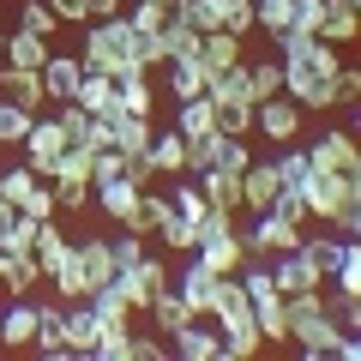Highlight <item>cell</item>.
I'll list each match as a JSON object with an SVG mask.
<instances>
[{"label": "cell", "instance_id": "obj_1", "mask_svg": "<svg viewBox=\"0 0 361 361\" xmlns=\"http://www.w3.org/2000/svg\"><path fill=\"white\" fill-rule=\"evenodd\" d=\"M277 42V66H283V97H295L301 109H331V73L343 66V54H337V42L325 37H295V30H283Z\"/></svg>", "mask_w": 361, "mask_h": 361}, {"label": "cell", "instance_id": "obj_2", "mask_svg": "<svg viewBox=\"0 0 361 361\" xmlns=\"http://www.w3.org/2000/svg\"><path fill=\"white\" fill-rule=\"evenodd\" d=\"M301 205H307V223H331L337 235L361 229V180L355 175H331V169H313L301 175Z\"/></svg>", "mask_w": 361, "mask_h": 361}, {"label": "cell", "instance_id": "obj_3", "mask_svg": "<svg viewBox=\"0 0 361 361\" xmlns=\"http://www.w3.org/2000/svg\"><path fill=\"white\" fill-rule=\"evenodd\" d=\"M85 42H78V61H85V73H109V78H121V73H133L139 66V37H133V25H127V13H115V18H85Z\"/></svg>", "mask_w": 361, "mask_h": 361}, {"label": "cell", "instance_id": "obj_4", "mask_svg": "<svg viewBox=\"0 0 361 361\" xmlns=\"http://www.w3.org/2000/svg\"><path fill=\"white\" fill-rule=\"evenodd\" d=\"M283 319H289V337H295V355H307V361L331 355L337 325H331V313H325V283H319V289H295V295H283Z\"/></svg>", "mask_w": 361, "mask_h": 361}, {"label": "cell", "instance_id": "obj_5", "mask_svg": "<svg viewBox=\"0 0 361 361\" xmlns=\"http://www.w3.org/2000/svg\"><path fill=\"white\" fill-rule=\"evenodd\" d=\"M301 127H307V109L295 103V97H265V103H253V133H265L271 145H295Z\"/></svg>", "mask_w": 361, "mask_h": 361}, {"label": "cell", "instance_id": "obj_6", "mask_svg": "<svg viewBox=\"0 0 361 361\" xmlns=\"http://www.w3.org/2000/svg\"><path fill=\"white\" fill-rule=\"evenodd\" d=\"M66 145H73V139H66L61 121H54V115H37V121H30V133H25V163H30V175L49 180V169L61 163Z\"/></svg>", "mask_w": 361, "mask_h": 361}, {"label": "cell", "instance_id": "obj_7", "mask_svg": "<svg viewBox=\"0 0 361 361\" xmlns=\"http://www.w3.org/2000/svg\"><path fill=\"white\" fill-rule=\"evenodd\" d=\"M307 163L313 169H331V175H355L361 180V151H355V133L349 127H331L307 145Z\"/></svg>", "mask_w": 361, "mask_h": 361}, {"label": "cell", "instance_id": "obj_8", "mask_svg": "<svg viewBox=\"0 0 361 361\" xmlns=\"http://www.w3.org/2000/svg\"><path fill=\"white\" fill-rule=\"evenodd\" d=\"M241 241H247V259H253V253H265V259H271V253H289V247L301 241V223H289L283 211H259L253 229H247Z\"/></svg>", "mask_w": 361, "mask_h": 361}, {"label": "cell", "instance_id": "obj_9", "mask_svg": "<svg viewBox=\"0 0 361 361\" xmlns=\"http://www.w3.org/2000/svg\"><path fill=\"white\" fill-rule=\"evenodd\" d=\"M30 349L49 361H66L73 355V343H66V301H37V337H30Z\"/></svg>", "mask_w": 361, "mask_h": 361}, {"label": "cell", "instance_id": "obj_10", "mask_svg": "<svg viewBox=\"0 0 361 361\" xmlns=\"http://www.w3.org/2000/svg\"><path fill=\"white\" fill-rule=\"evenodd\" d=\"M0 97H13L18 109H30V115H42V109H49V90H42V73H37V66L0 61Z\"/></svg>", "mask_w": 361, "mask_h": 361}, {"label": "cell", "instance_id": "obj_11", "mask_svg": "<svg viewBox=\"0 0 361 361\" xmlns=\"http://www.w3.org/2000/svg\"><path fill=\"white\" fill-rule=\"evenodd\" d=\"M73 265H78V277H85V295H97V289L103 283H115V247L103 241V235H97V241H78L73 247Z\"/></svg>", "mask_w": 361, "mask_h": 361}, {"label": "cell", "instance_id": "obj_12", "mask_svg": "<svg viewBox=\"0 0 361 361\" xmlns=\"http://www.w3.org/2000/svg\"><path fill=\"white\" fill-rule=\"evenodd\" d=\"M193 180H199V193H205L211 211L241 217V175H235V169H205V175H193Z\"/></svg>", "mask_w": 361, "mask_h": 361}, {"label": "cell", "instance_id": "obj_13", "mask_svg": "<svg viewBox=\"0 0 361 361\" xmlns=\"http://www.w3.org/2000/svg\"><path fill=\"white\" fill-rule=\"evenodd\" d=\"M277 187H283V180H277V169H271V157L265 163H247L241 169V211H271V199H277Z\"/></svg>", "mask_w": 361, "mask_h": 361}, {"label": "cell", "instance_id": "obj_14", "mask_svg": "<svg viewBox=\"0 0 361 361\" xmlns=\"http://www.w3.org/2000/svg\"><path fill=\"white\" fill-rule=\"evenodd\" d=\"M175 295L187 301V307H193L199 319H211V301H217V271H205V265L193 259V265H187V271L175 277Z\"/></svg>", "mask_w": 361, "mask_h": 361}, {"label": "cell", "instance_id": "obj_15", "mask_svg": "<svg viewBox=\"0 0 361 361\" xmlns=\"http://www.w3.org/2000/svg\"><path fill=\"white\" fill-rule=\"evenodd\" d=\"M78 78H85V61H78V54H49V61H42V90H49V103H73Z\"/></svg>", "mask_w": 361, "mask_h": 361}, {"label": "cell", "instance_id": "obj_16", "mask_svg": "<svg viewBox=\"0 0 361 361\" xmlns=\"http://www.w3.org/2000/svg\"><path fill=\"white\" fill-rule=\"evenodd\" d=\"M169 349H175L180 361H217V355H223V337L211 331L205 319H193V325H180V331L169 337Z\"/></svg>", "mask_w": 361, "mask_h": 361}, {"label": "cell", "instance_id": "obj_17", "mask_svg": "<svg viewBox=\"0 0 361 361\" xmlns=\"http://www.w3.org/2000/svg\"><path fill=\"white\" fill-rule=\"evenodd\" d=\"M30 259H37V271H42V277H54V271H61L66 265V259H73V241H66V235H61V223H37V241H30Z\"/></svg>", "mask_w": 361, "mask_h": 361}, {"label": "cell", "instance_id": "obj_18", "mask_svg": "<svg viewBox=\"0 0 361 361\" xmlns=\"http://www.w3.org/2000/svg\"><path fill=\"white\" fill-rule=\"evenodd\" d=\"M90 187H97V205H103V211H109V217H115V223H133V211H139V193H145V187H133L127 175L90 180Z\"/></svg>", "mask_w": 361, "mask_h": 361}, {"label": "cell", "instance_id": "obj_19", "mask_svg": "<svg viewBox=\"0 0 361 361\" xmlns=\"http://www.w3.org/2000/svg\"><path fill=\"white\" fill-rule=\"evenodd\" d=\"M205 85H211L205 54H180V61H169V90H175V103H187V97H205Z\"/></svg>", "mask_w": 361, "mask_h": 361}, {"label": "cell", "instance_id": "obj_20", "mask_svg": "<svg viewBox=\"0 0 361 361\" xmlns=\"http://www.w3.org/2000/svg\"><path fill=\"white\" fill-rule=\"evenodd\" d=\"M30 337H37V301H13V313H0V343L13 349V355H25Z\"/></svg>", "mask_w": 361, "mask_h": 361}, {"label": "cell", "instance_id": "obj_21", "mask_svg": "<svg viewBox=\"0 0 361 361\" xmlns=\"http://www.w3.org/2000/svg\"><path fill=\"white\" fill-rule=\"evenodd\" d=\"M271 283H277V295H295V289H319V271L289 247V253H277V265H271Z\"/></svg>", "mask_w": 361, "mask_h": 361}, {"label": "cell", "instance_id": "obj_22", "mask_svg": "<svg viewBox=\"0 0 361 361\" xmlns=\"http://www.w3.org/2000/svg\"><path fill=\"white\" fill-rule=\"evenodd\" d=\"M175 133H180V139H205V133H217V109H211V97H187V103L175 109Z\"/></svg>", "mask_w": 361, "mask_h": 361}, {"label": "cell", "instance_id": "obj_23", "mask_svg": "<svg viewBox=\"0 0 361 361\" xmlns=\"http://www.w3.org/2000/svg\"><path fill=\"white\" fill-rule=\"evenodd\" d=\"M151 169H157V175H187V139H180L175 127L151 133Z\"/></svg>", "mask_w": 361, "mask_h": 361}, {"label": "cell", "instance_id": "obj_24", "mask_svg": "<svg viewBox=\"0 0 361 361\" xmlns=\"http://www.w3.org/2000/svg\"><path fill=\"white\" fill-rule=\"evenodd\" d=\"M66 343H73V355L97 349V313H90V301H66Z\"/></svg>", "mask_w": 361, "mask_h": 361}, {"label": "cell", "instance_id": "obj_25", "mask_svg": "<svg viewBox=\"0 0 361 361\" xmlns=\"http://www.w3.org/2000/svg\"><path fill=\"white\" fill-rule=\"evenodd\" d=\"M145 313H151V319H157V331H163V337H175L180 325H193V319H199V313L187 307V301L175 295V289H163V295H157V301H151V307H145Z\"/></svg>", "mask_w": 361, "mask_h": 361}, {"label": "cell", "instance_id": "obj_26", "mask_svg": "<svg viewBox=\"0 0 361 361\" xmlns=\"http://www.w3.org/2000/svg\"><path fill=\"white\" fill-rule=\"evenodd\" d=\"M49 37H37V30H13V37H6V54H0V61H13V66H37L42 73V61H49Z\"/></svg>", "mask_w": 361, "mask_h": 361}, {"label": "cell", "instance_id": "obj_27", "mask_svg": "<svg viewBox=\"0 0 361 361\" xmlns=\"http://www.w3.org/2000/svg\"><path fill=\"white\" fill-rule=\"evenodd\" d=\"M73 103L85 109V115H103V109L115 103V78H109V73H85L78 90H73Z\"/></svg>", "mask_w": 361, "mask_h": 361}, {"label": "cell", "instance_id": "obj_28", "mask_svg": "<svg viewBox=\"0 0 361 361\" xmlns=\"http://www.w3.org/2000/svg\"><path fill=\"white\" fill-rule=\"evenodd\" d=\"M199 54H205L211 73H223V66L241 61V37H229V30H205V37H199Z\"/></svg>", "mask_w": 361, "mask_h": 361}, {"label": "cell", "instance_id": "obj_29", "mask_svg": "<svg viewBox=\"0 0 361 361\" xmlns=\"http://www.w3.org/2000/svg\"><path fill=\"white\" fill-rule=\"evenodd\" d=\"M241 66H247V97H253V103H265V97L283 90V66L277 61H241Z\"/></svg>", "mask_w": 361, "mask_h": 361}, {"label": "cell", "instance_id": "obj_30", "mask_svg": "<svg viewBox=\"0 0 361 361\" xmlns=\"http://www.w3.org/2000/svg\"><path fill=\"white\" fill-rule=\"evenodd\" d=\"M157 235H163V247H169V253H193L205 229H199V223H187V217H175V205H169V217L157 223Z\"/></svg>", "mask_w": 361, "mask_h": 361}, {"label": "cell", "instance_id": "obj_31", "mask_svg": "<svg viewBox=\"0 0 361 361\" xmlns=\"http://www.w3.org/2000/svg\"><path fill=\"white\" fill-rule=\"evenodd\" d=\"M211 109H217V133H235V139L253 133V97H229V103H211Z\"/></svg>", "mask_w": 361, "mask_h": 361}, {"label": "cell", "instance_id": "obj_32", "mask_svg": "<svg viewBox=\"0 0 361 361\" xmlns=\"http://www.w3.org/2000/svg\"><path fill=\"white\" fill-rule=\"evenodd\" d=\"M211 18H217V30H229V37H247V30H253V0H211Z\"/></svg>", "mask_w": 361, "mask_h": 361}, {"label": "cell", "instance_id": "obj_33", "mask_svg": "<svg viewBox=\"0 0 361 361\" xmlns=\"http://www.w3.org/2000/svg\"><path fill=\"white\" fill-rule=\"evenodd\" d=\"M247 163H253L247 139H235V133H217V139H211V169H235V175H241Z\"/></svg>", "mask_w": 361, "mask_h": 361}, {"label": "cell", "instance_id": "obj_34", "mask_svg": "<svg viewBox=\"0 0 361 361\" xmlns=\"http://www.w3.org/2000/svg\"><path fill=\"white\" fill-rule=\"evenodd\" d=\"M169 205H175V217H187V223H199V229H205V217H211V205H205V193H199V180H180V187H175V199H169Z\"/></svg>", "mask_w": 361, "mask_h": 361}, {"label": "cell", "instance_id": "obj_35", "mask_svg": "<svg viewBox=\"0 0 361 361\" xmlns=\"http://www.w3.org/2000/svg\"><path fill=\"white\" fill-rule=\"evenodd\" d=\"M30 109H18L13 97H0V145H25V133H30Z\"/></svg>", "mask_w": 361, "mask_h": 361}, {"label": "cell", "instance_id": "obj_36", "mask_svg": "<svg viewBox=\"0 0 361 361\" xmlns=\"http://www.w3.org/2000/svg\"><path fill=\"white\" fill-rule=\"evenodd\" d=\"M355 30H361L355 13H343V6H325V18H319V37H325V42H337V49H343V42H355Z\"/></svg>", "mask_w": 361, "mask_h": 361}, {"label": "cell", "instance_id": "obj_37", "mask_svg": "<svg viewBox=\"0 0 361 361\" xmlns=\"http://www.w3.org/2000/svg\"><path fill=\"white\" fill-rule=\"evenodd\" d=\"M30 241H37V223H30V217H13V223H0V253H6V259L30 253Z\"/></svg>", "mask_w": 361, "mask_h": 361}, {"label": "cell", "instance_id": "obj_38", "mask_svg": "<svg viewBox=\"0 0 361 361\" xmlns=\"http://www.w3.org/2000/svg\"><path fill=\"white\" fill-rule=\"evenodd\" d=\"M18 217H30V223H49V217H61V205H54V187H49V180H37V187L25 193Z\"/></svg>", "mask_w": 361, "mask_h": 361}, {"label": "cell", "instance_id": "obj_39", "mask_svg": "<svg viewBox=\"0 0 361 361\" xmlns=\"http://www.w3.org/2000/svg\"><path fill=\"white\" fill-rule=\"evenodd\" d=\"M30 187H37V175H30V163H18V169H0V199H6V205H25V193Z\"/></svg>", "mask_w": 361, "mask_h": 361}, {"label": "cell", "instance_id": "obj_40", "mask_svg": "<svg viewBox=\"0 0 361 361\" xmlns=\"http://www.w3.org/2000/svg\"><path fill=\"white\" fill-rule=\"evenodd\" d=\"M265 349V337H259V325H241V331H223V355L229 361H247Z\"/></svg>", "mask_w": 361, "mask_h": 361}, {"label": "cell", "instance_id": "obj_41", "mask_svg": "<svg viewBox=\"0 0 361 361\" xmlns=\"http://www.w3.org/2000/svg\"><path fill=\"white\" fill-rule=\"evenodd\" d=\"M355 97H361V73L343 61V66L331 73V109H355Z\"/></svg>", "mask_w": 361, "mask_h": 361}, {"label": "cell", "instance_id": "obj_42", "mask_svg": "<svg viewBox=\"0 0 361 361\" xmlns=\"http://www.w3.org/2000/svg\"><path fill=\"white\" fill-rule=\"evenodd\" d=\"M295 13H289V30L295 37H319V18H325V0H289Z\"/></svg>", "mask_w": 361, "mask_h": 361}, {"label": "cell", "instance_id": "obj_43", "mask_svg": "<svg viewBox=\"0 0 361 361\" xmlns=\"http://www.w3.org/2000/svg\"><path fill=\"white\" fill-rule=\"evenodd\" d=\"M277 180H283V187H301V175H307V145H283V157H277Z\"/></svg>", "mask_w": 361, "mask_h": 361}, {"label": "cell", "instance_id": "obj_44", "mask_svg": "<svg viewBox=\"0 0 361 361\" xmlns=\"http://www.w3.org/2000/svg\"><path fill=\"white\" fill-rule=\"evenodd\" d=\"M109 247H115V265H121V271H127V265H139V259L151 253L139 229H121V235H115V241H109Z\"/></svg>", "mask_w": 361, "mask_h": 361}, {"label": "cell", "instance_id": "obj_45", "mask_svg": "<svg viewBox=\"0 0 361 361\" xmlns=\"http://www.w3.org/2000/svg\"><path fill=\"white\" fill-rule=\"evenodd\" d=\"M325 313H331L337 331H355V325H361V295H331V301H325Z\"/></svg>", "mask_w": 361, "mask_h": 361}, {"label": "cell", "instance_id": "obj_46", "mask_svg": "<svg viewBox=\"0 0 361 361\" xmlns=\"http://www.w3.org/2000/svg\"><path fill=\"white\" fill-rule=\"evenodd\" d=\"M90 355L97 361H133V331H103Z\"/></svg>", "mask_w": 361, "mask_h": 361}, {"label": "cell", "instance_id": "obj_47", "mask_svg": "<svg viewBox=\"0 0 361 361\" xmlns=\"http://www.w3.org/2000/svg\"><path fill=\"white\" fill-rule=\"evenodd\" d=\"M85 199H90V180H78V175L54 180V205L61 211H85Z\"/></svg>", "mask_w": 361, "mask_h": 361}, {"label": "cell", "instance_id": "obj_48", "mask_svg": "<svg viewBox=\"0 0 361 361\" xmlns=\"http://www.w3.org/2000/svg\"><path fill=\"white\" fill-rule=\"evenodd\" d=\"M25 30H37V37H54V30H61V18H54L42 0H25Z\"/></svg>", "mask_w": 361, "mask_h": 361}, {"label": "cell", "instance_id": "obj_49", "mask_svg": "<svg viewBox=\"0 0 361 361\" xmlns=\"http://www.w3.org/2000/svg\"><path fill=\"white\" fill-rule=\"evenodd\" d=\"M42 6H49V13L61 18V25H73V30L85 25V0H42Z\"/></svg>", "mask_w": 361, "mask_h": 361}, {"label": "cell", "instance_id": "obj_50", "mask_svg": "<svg viewBox=\"0 0 361 361\" xmlns=\"http://www.w3.org/2000/svg\"><path fill=\"white\" fill-rule=\"evenodd\" d=\"M163 355H169L163 337H133V361H163Z\"/></svg>", "mask_w": 361, "mask_h": 361}, {"label": "cell", "instance_id": "obj_51", "mask_svg": "<svg viewBox=\"0 0 361 361\" xmlns=\"http://www.w3.org/2000/svg\"><path fill=\"white\" fill-rule=\"evenodd\" d=\"M127 13V0H85V18H115Z\"/></svg>", "mask_w": 361, "mask_h": 361}, {"label": "cell", "instance_id": "obj_52", "mask_svg": "<svg viewBox=\"0 0 361 361\" xmlns=\"http://www.w3.org/2000/svg\"><path fill=\"white\" fill-rule=\"evenodd\" d=\"M325 6H343V13H361V0H325Z\"/></svg>", "mask_w": 361, "mask_h": 361}, {"label": "cell", "instance_id": "obj_53", "mask_svg": "<svg viewBox=\"0 0 361 361\" xmlns=\"http://www.w3.org/2000/svg\"><path fill=\"white\" fill-rule=\"evenodd\" d=\"M13 217H18V211H13V205H6V199H0V223H13Z\"/></svg>", "mask_w": 361, "mask_h": 361}, {"label": "cell", "instance_id": "obj_54", "mask_svg": "<svg viewBox=\"0 0 361 361\" xmlns=\"http://www.w3.org/2000/svg\"><path fill=\"white\" fill-rule=\"evenodd\" d=\"M0 54H6V30H0Z\"/></svg>", "mask_w": 361, "mask_h": 361}, {"label": "cell", "instance_id": "obj_55", "mask_svg": "<svg viewBox=\"0 0 361 361\" xmlns=\"http://www.w3.org/2000/svg\"><path fill=\"white\" fill-rule=\"evenodd\" d=\"M169 6H175V0H169Z\"/></svg>", "mask_w": 361, "mask_h": 361}]
</instances>
